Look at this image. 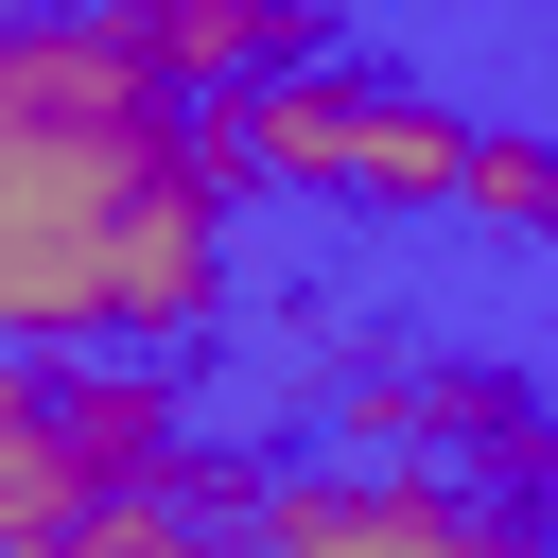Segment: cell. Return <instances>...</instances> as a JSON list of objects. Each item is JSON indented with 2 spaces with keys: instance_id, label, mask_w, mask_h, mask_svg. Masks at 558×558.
I'll return each instance as SVG.
<instances>
[{
  "instance_id": "1",
  "label": "cell",
  "mask_w": 558,
  "mask_h": 558,
  "mask_svg": "<svg viewBox=\"0 0 558 558\" xmlns=\"http://www.w3.org/2000/svg\"><path fill=\"white\" fill-rule=\"evenodd\" d=\"M227 296V140L122 17H0V366H140Z\"/></svg>"
},
{
  "instance_id": "2",
  "label": "cell",
  "mask_w": 558,
  "mask_h": 558,
  "mask_svg": "<svg viewBox=\"0 0 558 558\" xmlns=\"http://www.w3.org/2000/svg\"><path fill=\"white\" fill-rule=\"evenodd\" d=\"M209 140H227V174H279V192H349V209H436V192H471V140H488V122H453L436 87H384V70L314 52V70H279L262 105H227Z\"/></svg>"
},
{
  "instance_id": "3",
  "label": "cell",
  "mask_w": 558,
  "mask_h": 558,
  "mask_svg": "<svg viewBox=\"0 0 558 558\" xmlns=\"http://www.w3.org/2000/svg\"><path fill=\"white\" fill-rule=\"evenodd\" d=\"M227 558H541V523L471 506L436 471H296V488L262 471L227 506Z\"/></svg>"
},
{
  "instance_id": "4",
  "label": "cell",
  "mask_w": 558,
  "mask_h": 558,
  "mask_svg": "<svg viewBox=\"0 0 558 558\" xmlns=\"http://www.w3.org/2000/svg\"><path fill=\"white\" fill-rule=\"evenodd\" d=\"M122 35H140V70H157L192 122H227V105H262L279 70H314V17H279V0H122Z\"/></svg>"
},
{
  "instance_id": "5",
  "label": "cell",
  "mask_w": 558,
  "mask_h": 558,
  "mask_svg": "<svg viewBox=\"0 0 558 558\" xmlns=\"http://www.w3.org/2000/svg\"><path fill=\"white\" fill-rule=\"evenodd\" d=\"M87 506H105V488H87V453L52 436L35 366H17V384H0V558H70V541H87Z\"/></svg>"
},
{
  "instance_id": "6",
  "label": "cell",
  "mask_w": 558,
  "mask_h": 558,
  "mask_svg": "<svg viewBox=\"0 0 558 558\" xmlns=\"http://www.w3.org/2000/svg\"><path fill=\"white\" fill-rule=\"evenodd\" d=\"M471 209H488V227H558V140H506V122H488V140H471Z\"/></svg>"
},
{
  "instance_id": "7",
  "label": "cell",
  "mask_w": 558,
  "mask_h": 558,
  "mask_svg": "<svg viewBox=\"0 0 558 558\" xmlns=\"http://www.w3.org/2000/svg\"><path fill=\"white\" fill-rule=\"evenodd\" d=\"M541 558H558V523H541Z\"/></svg>"
}]
</instances>
